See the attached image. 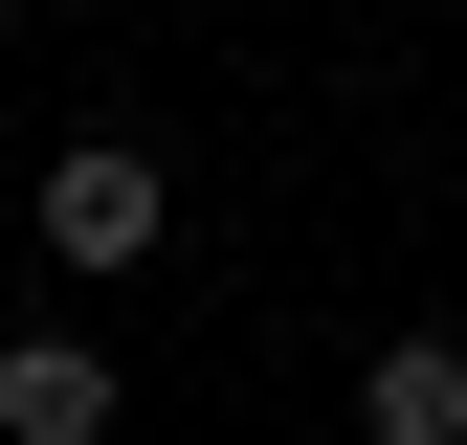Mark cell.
<instances>
[{
	"mask_svg": "<svg viewBox=\"0 0 467 445\" xmlns=\"http://www.w3.org/2000/svg\"><path fill=\"white\" fill-rule=\"evenodd\" d=\"M156 245H179V156H156V134H67V156H45V267L111 290V267H156Z\"/></svg>",
	"mask_w": 467,
	"mask_h": 445,
	"instance_id": "6da1fadb",
	"label": "cell"
},
{
	"mask_svg": "<svg viewBox=\"0 0 467 445\" xmlns=\"http://www.w3.org/2000/svg\"><path fill=\"white\" fill-rule=\"evenodd\" d=\"M0 445H111V334H0Z\"/></svg>",
	"mask_w": 467,
	"mask_h": 445,
	"instance_id": "7a4b0ae2",
	"label": "cell"
},
{
	"mask_svg": "<svg viewBox=\"0 0 467 445\" xmlns=\"http://www.w3.org/2000/svg\"><path fill=\"white\" fill-rule=\"evenodd\" d=\"M357 445H467V334L445 312H400L379 357H357Z\"/></svg>",
	"mask_w": 467,
	"mask_h": 445,
	"instance_id": "3957f363",
	"label": "cell"
}]
</instances>
